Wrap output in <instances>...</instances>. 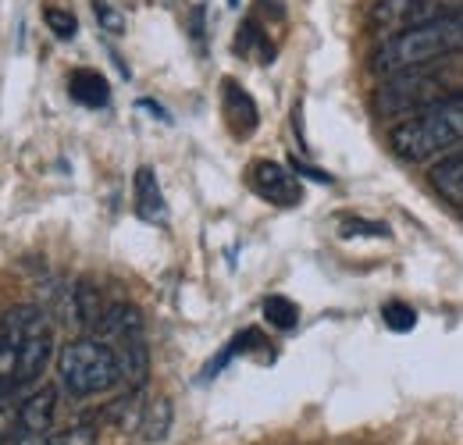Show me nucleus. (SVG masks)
Instances as JSON below:
<instances>
[{
	"instance_id": "obj_13",
	"label": "nucleus",
	"mask_w": 463,
	"mask_h": 445,
	"mask_svg": "<svg viewBox=\"0 0 463 445\" xmlns=\"http://www.w3.org/2000/svg\"><path fill=\"white\" fill-rule=\"evenodd\" d=\"M139 428H143V442H150V445L165 442L168 431H172V402L161 395V399H154L150 406H143Z\"/></svg>"
},
{
	"instance_id": "obj_23",
	"label": "nucleus",
	"mask_w": 463,
	"mask_h": 445,
	"mask_svg": "<svg viewBox=\"0 0 463 445\" xmlns=\"http://www.w3.org/2000/svg\"><path fill=\"white\" fill-rule=\"evenodd\" d=\"M460 97H463V93H460Z\"/></svg>"
},
{
	"instance_id": "obj_7",
	"label": "nucleus",
	"mask_w": 463,
	"mask_h": 445,
	"mask_svg": "<svg viewBox=\"0 0 463 445\" xmlns=\"http://www.w3.org/2000/svg\"><path fill=\"white\" fill-rule=\"evenodd\" d=\"M442 14H449V11L439 7L435 0H378L371 11V25L385 29L392 36V33H403L410 25H420V22H431Z\"/></svg>"
},
{
	"instance_id": "obj_5",
	"label": "nucleus",
	"mask_w": 463,
	"mask_h": 445,
	"mask_svg": "<svg viewBox=\"0 0 463 445\" xmlns=\"http://www.w3.org/2000/svg\"><path fill=\"white\" fill-rule=\"evenodd\" d=\"M439 100H446L439 93V82L431 75H424L420 68L389 75L378 86V93H374V108H378V114H385V118H400V114L410 118V114L424 111V108H431Z\"/></svg>"
},
{
	"instance_id": "obj_14",
	"label": "nucleus",
	"mask_w": 463,
	"mask_h": 445,
	"mask_svg": "<svg viewBox=\"0 0 463 445\" xmlns=\"http://www.w3.org/2000/svg\"><path fill=\"white\" fill-rule=\"evenodd\" d=\"M14 389H18V349L0 328V392L11 395Z\"/></svg>"
},
{
	"instance_id": "obj_20",
	"label": "nucleus",
	"mask_w": 463,
	"mask_h": 445,
	"mask_svg": "<svg viewBox=\"0 0 463 445\" xmlns=\"http://www.w3.org/2000/svg\"><path fill=\"white\" fill-rule=\"evenodd\" d=\"M14 431H18V406L7 399V392H0V442Z\"/></svg>"
},
{
	"instance_id": "obj_18",
	"label": "nucleus",
	"mask_w": 463,
	"mask_h": 445,
	"mask_svg": "<svg viewBox=\"0 0 463 445\" xmlns=\"http://www.w3.org/2000/svg\"><path fill=\"white\" fill-rule=\"evenodd\" d=\"M93 14H97V22H100L111 36H121V33H125V14L118 11L115 4H108V0H93Z\"/></svg>"
},
{
	"instance_id": "obj_19",
	"label": "nucleus",
	"mask_w": 463,
	"mask_h": 445,
	"mask_svg": "<svg viewBox=\"0 0 463 445\" xmlns=\"http://www.w3.org/2000/svg\"><path fill=\"white\" fill-rule=\"evenodd\" d=\"M54 445H97V431L90 428V424H79V428H68V431H61L51 439Z\"/></svg>"
},
{
	"instance_id": "obj_22",
	"label": "nucleus",
	"mask_w": 463,
	"mask_h": 445,
	"mask_svg": "<svg viewBox=\"0 0 463 445\" xmlns=\"http://www.w3.org/2000/svg\"><path fill=\"white\" fill-rule=\"evenodd\" d=\"M11 445H54L47 435H14V442Z\"/></svg>"
},
{
	"instance_id": "obj_17",
	"label": "nucleus",
	"mask_w": 463,
	"mask_h": 445,
	"mask_svg": "<svg viewBox=\"0 0 463 445\" xmlns=\"http://www.w3.org/2000/svg\"><path fill=\"white\" fill-rule=\"evenodd\" d=\"M382 317H385V325H389L392 332H413V325H417V314H413L406 303H385Z\"/></svg>"
},
{
	"instance_id": "obj_11",
	"label": "nucleus",
	"mask_w": 463,
	"mask_h": 445,
	"mask_svg": "<svg viewBox=\"0 0 463 445\" xmlns=\"http://www.w3.org/2000/svg\"><path fill=\"white\" fill-rule=\"evenodd\" d=\"M222 104H225V118H229L235 136H250V132L257 128V121H260L257 104H253V97H250L235 79H225V86H222Z\"/></svg>"
},
{
	"instance_id": "obj_1",
	"label": "nucleus",
	"mask_w": 463,
	"mask_h": 445,
	"mask_svg": "<svg viewBox=\"0 0 463 445\" xmlns=\"http://www.w3.org/2000/svg\"><path fill=\"white\" fill-rule=\"evenodd\" d=\"M463 54V14L449 11L442 18L410 25L403 33H392L378 51H374V71L378 75H396L410 68H424L435 64L442 57Z\"/></svg>"
},
{
	"instance_id": "obj_2",
	"label": "nucleus",
	"mask_w": 463,
	"mask_h": 445,
	"mask_svg": "<svg viewBox=\"0 0 463 445\" xmlns=\"http://www.w3.org/2000/svg\"><path fill=\"white\" fill-rule=\"evenodd\" d=\"M463 143V97H446L424 111L410 114L392 125L389 147L400 161H428L435 154H449Z\"/></svg>"
},
{
	"instance_id": "obj_21",
	"label": "nucleus",
	"mask_w": 463,
	"mask_h": 445,
	"mask_svg": "<svg viewBox=\"0 0 463 445\" xmlns=\"http://www.w3.org/2000/svg\"><path fill=\"white\" fill-rule=\"evenodd\" d=\"M343 235H374V239H389V228L385 224H367V222H356V218H346L343 222Z\"/></svg>"
},
{
	"instance_id": "obj_10",
	"label": "nucleus",
	"mask_w": 463,
	"mask_h": 445,
	"mask_svg": "<svg viewBox=\"0 0 463 445\" xmlns=\"http://www.w3.org/2000/svg\"><path fill=\"white\" fill-rule=\"evenodd\" d=\"M428 182H431V189H435L446 204L463 207V147L449 150L442 161H435L431 171H428Z\"/></svg>"
},
{
	"instance_id": "obj_4",
	"label": "nucleus",
	"mask_w": 463,
	"mask_h": 445,
	"mask_svg": "<svg viewBox=\"0 0 463 445\" xmlns=\"http://www.w3.org/2000/svg\"><path fill=\"white\" fill-rule=\"evenodd\" d=\"M0 328L18 349V389L36 382L54 353V328L47 314L40 307H11L0 317Z\"/></svg>"
},
{
	"instance_id": "obj_8",
	"label": "nucleus",
	"mask_w": 463,
	"mask_h": 445,
	"mask_svg": "<svg viewBox=\"0 0 463 445\" xmlns=\"http://www.w3.org/2000/svg\"><path fill=\"white\" fill-rule=\"evenodd\" d=\"M54 410H58V392L51 389V385L25 395L18 402V431L14 435H51Z\"/></svg>"
},
{
	"instance_id": "obj_12",
	"label": "nucleus",
	"mask_w": 463,
	"mask_h": 445,
	"mask_svg": "<svg viewBox=\"0 0 463 445\" xmlns=\"http://www.w3.org/2000/svg\"><path fill=\"white\" fill-rule=\"evenodd\" d=\"M68 90H71V97H75L82 108H104V104L111 100L108 79H104L100 71H93V68H75L71 79H68Z\"/></svg>"
},
{
	"instance_id": "obj_15",
	"label": "nucleus",
	"mask_w": 463,
	"mask_h": 445,
	"mask_svg": "<svg viewBox=\"0 0 463 445\" xmlns=\"http://www.w3.org/2000/svg\"><path fill=\"white\" fill-rule=\"evenodd\" d=\"M264 317H268L275 328L289 332V328H296V321H299V310H296V303L286 299V296H268V299H264Z\"/></svg>"
},
{
	"instance_id": "obj_16",
	"label": "nucleus",
	"mask_w": 463,
	"mask_h": 445,
	"mask_svg": "<svg viewBox=\"0 0 463 445\" xmlns=\"http://www.w3.org/2000/svg\"><path fill=\"white\" fill-rule=\"evenodd\" d=\"M43 18H47V29H51L58 40H71V36L79 33L75 14H68V11H61V7H47V11H43Z\"/></svg>"
},
{
	"instance_id": "obj_3",
	"label": "nucleus",
	"mask_w": 463,
	"mask_h": 445,
	"mask_svg": "<svg viewBox=\"0 0 463 445\" xmlns=\"http://www.w3.org/2000/svg\"><path fill=\"white\" fill-rule=\"evenodd\" d=\"M58 374L68 395L82 399V395H100V392L115 389L121 382V364L104 338L82 335V338L64 342L58 356Z\"/></svg>"
},
{
	"instance_id": "obj_6",
	"label": "nucleus",
	"mask_w": 463,
	"mask_h": 445,
	"mask_svg": "<svg viewBox=\"0 0 463 445\" xmlns=\"http://www.w3.org/2000/svg\"><path fill=\"white\" fill-rule=\"evenodd\" d=\"M250 189L260 200L275 204V207H296L303 200L299 178L292 175L289 167L275 165V161H253L250 165Z\"/></svg>"
},
{
	"instance_id": "obj_9",
	"label": "nucleus",
	"mask_w": 463,
	"mask_h": 445,
	"mask_svg": "<svg viewBox=\"0 0 463 445\" xmlns=\"http://www.w3.org/2000/svg\"><path fill=\"white\" fill-rule=\"evenodd\" d=\"M132 196H136V214L146 224H168V204L161 193V182L154 175V167H139L136 182H132Z\"/></svg>"
}]
</instances>
